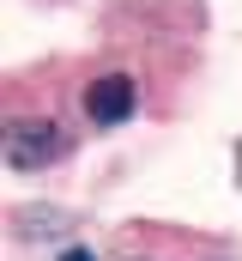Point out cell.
Returning a JSON list of instances; mask_svg holds the SVG:
<instances>
[{"label": "cell", "instance_id": "1", "mask_svg": "<svg viewBox=\"0 0 242 261\" xmlns=\"http://www.w3.org/2000/svg\"><path fill=\"white\" fill-rule=\"evenodd\" d=\"M67 128L49 122V116H24V122H12V128L0 134V158L12 164V170H49L67 158Z\"/></svg>", "mask_w": 242, "mask_h": 261}, {"label": "cell", "instance_id": "2", "mask_svg": "<svg viewBox=\"0 0 242 261\" xmlns=\"http://www.w3.org/2000/svg\"><path fill=\"white\" fill-rule=\"evenodd\" d=\"M133 103H139V85L127 79V73H103V79H91L85 85V116L97 122V128H115L133 116Z\"/></svg>", "mask_w": 242, "mask_h": 261}, {"label": "cell", "instance_id": "3", "mask_svg": "<svg viewBox=\"0 0 242 261\" xmlns=\"http://www.w3.org/2000/svg\"><path fill=\"white\" fill-rule=\"evenodd\" d=\"M60 261H97V255H91V249H67Z\"/></svg>", "mask_w": 242, "mask_h": 261}]
</instances>
